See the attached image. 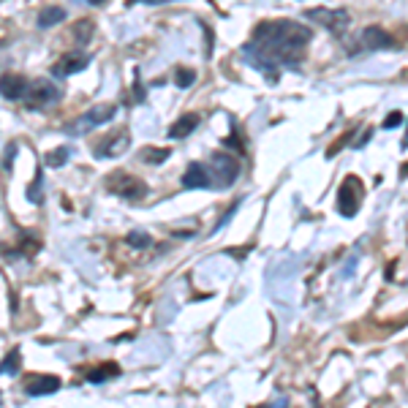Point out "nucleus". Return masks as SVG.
<instances>
[{
  "label": "nucleus",
  "mask_w": 408,
  "mask_h": 408,
  "mask_svg": "<svg viewBox=\"0 0 408 408\" xmlns=\"http://www.w3.org/2000/svg\"><path fill=\"white\" fill-rule=\"evenodd\" d=\"M311 44V31L291 19L261 22L253 31L251 44L243 47L245 58L275 79L278 65H297L302 60V49Z\"/></svg>",
  "instance_id": "f257e3e1"
},
{
  "label": "nucleus",
  "mask_w": 408,
  "mask_h": 408,
  "mask_svg": "<svg viewBox=\"0 0 408 408\" xmlns=\"http://www.w3.org/2000/svg\"><path fill=\"white\" fill-rule=\"evenodd\" d=\"M207 166V174H210V188H229L237 174H240V163L234 156H226V153H215L210 158Z\"/></svg>",
  "instance_id": "f03ea898"
},
{
  "label": "nucleus",
  "mask_w": 408,
  "mask_h": 408,
  "mask_svg": "<svg viewBox=\"0 0 408 408\" xmlns=\"http://www.w3.org/2000/svg\"><path fill=\"white\" fill-rule=\"evenodd\" d=\"M115 112H117L115 104H95L93 109H88L68 131H71V133H85V131H90V128H98V126H104V123H109V120L115 117Z\"/></svg>",
  "instance_id": "7ed1b4c3"
},
{
  "label": "nucleus",
  "mask_w": 408,
  "mask_h": 408,
  "mask_svg": "<svg viewBox=\"0 0 408 408\" xmlns=\"http://www.w3.org/2000/svg\"><path fill=\"white\" fill-rule=\"evenodd\" d=\"M359 199H362V183L357 177H345L341 190H338V210L345 218H354L359 210Z\"/></svg>",
  "instance_id": "20e7f679"
},
{
  "label": "nucleus",
  "mask_w": 408,
  "mask_h": 408,
  "mask_svg": "<svg viewBox=\"0 0 408 408\" xmlns=\"http://www.w3.org/2000/svg\"><path fill=\"white\" fill-rule=\"evenodd\" d=\"M305 17H308L311 22L324 25L327 31H332V33H343L345 28H348V22H351L348 11H343V8H311Z\"/></svg>",
  "instance_id": "39448f33"
},
{
  "label": "nucleus",
  "mask_w": 408,
  "mask_h": 408,
  "mask_svg": "<svg viewBox=\"0 0 408 408\" xmlns=\"http://www.w3.org/2000/svg\"><path fill=\"white\" fill-rule=\"evenodd\" d=\"M60 90L52 85V82H47V79H38V82H31V88H28V95H25V104L31 106V109H44V106H49V104H55V101H60Z\"/></svg>",
  "instance_id": "423d86ee"
},
{
  "label": "nucleus",
  "mask_w": 408,
  "mask_h": 408,
  "mask_svg": "<svg viewBox=\"0 0 408 408\" xmlns=\"http://www.w3.org/2000/svg\"><path fill=\"white\" fill-rule=\"evenodd\" d=\"M109 188L115 190L117 196L128 199V202H136V199H142L147 193V186L139 177H131V174H123V172H117V174L109 177Z\"/></svg>",
  "instance_id": "0eeeda50"
},
{
  "label": "nucleus",
  "mask_w": 408,
  "mask_h": 408,
  "mask_svg": "<svg viewBox=\"0 0 408 408\" xmlns=\"http://www.w3.org/2000/svg\"><path fill=\"white\" fill-rule=\"evenodd\" d=\"M90 65V52H65L58 63L52 65V76L55 79H63V76H74L79 74L82 68Z\"/></svg>",
  "instance_id": "6e6552de"
},
{
  "label": "nucleus",
  "mask_w": 408,
  "mask_h": 408,
  "mask_svg": "<svg viewBox=\"0 0 408 408\" xmlns=\"http://www.w3.org/2000/svg\"><path fill=\"white\" fill-rule=\"evenodd\" d=\"M31 88V79H25L22 74H3L0 76V95L8 101H25Z\"/></svg>",
  "instance_id": "1a4fd4ad"
},
{
  "label": "nucleus",
  "mask_w": 408,
  "mask_h": 408,
  "mask_svg": "<svg viewBox=\"0 0 408 408\" xmlns=\"http://www.w3.org/2000/svg\"><path fill=\"white\" fill-rule=\"evenodd\" d=\"M128 145H131V136H128V131H115L112 136H106L104 139V145L101 147H95V156L98 158H115V156H123L128 150Z\"/></svg>",
  "instance_id": "9d476101"
},
{
  "label": "nucleus",
  "mask_w": 408,
  "mask_h": 408,
  "mask_svg": "<svg viewBox=\"0 0 408 408\" xmlns=\"http://www.w3.org/2000/svg\"><path fill=\"white\" fill-rule=\"evenodd\" d=\"M60 389V378L58 376H28L25 378V395L41 398V395H55Z\"/></svg>",
  "instance_id": "9b49d317"
},
{
  "label": "nucleus",
  "mask_w": 408,
  "mask_h": 408,
  "mask_svg": "<svg viewBox=\"0 0 408 408\" xmlns=\"http://www.w3.org/2000/svg\"><path fill=\"white\" fill-rule=\"evenodd\" d=\"M362 47L370 49V52L389 49L392 47V35L384 31V28H365V33H362Z\"/></svg>",
  "instance_id": "f8f14e48"
},
{
  "label": "nucleus",
  "mask_w": 408,
  "mask_h": 408,
  "mask_svg": "<svg viewBox=\"0 0 408 408\" xmlns=\"http://www.w3.org/2000/svg\"><path fill=\"white\" fill-rule=\"evenodd\" d=\"M183 186L186 188H210V174L204 163H190L183 174Z\"/></svg>",
  "instance_id": "ddd939ff"
},
{
  "label": "nucleus",
  "mask_w": 408,
  "mask_h": 408,
  "mask_svg": "<svg viewBox=\"0 0 408 408\" xmlns=\"http://www.w3.org/2000/svg\"><path fill=\"white\" fill-rule=\"evenodd\" d=\"M199 126V115H183L169 126V139H186Z\"/></svg>",
  "instance_id": "4468645a"
},
{
  "label": "nucleus",
  "mask_w": 408,
  "mask_h": 408,
  "mask_svg": "<svg viewBox=\"0 0 408 408\" xmlns=\"http://www.w3.org/2000/svg\"><path fill=\"white\" fill-rule=\"evenodd\" d=\"M63 19H65L63 8L49 6V8H44V11L38 14V28H41V31H47V28H52V25H60Z\"/></svg>",
  "instance_id": "2eb2a0df"
},
{
  "label": "nucleus",
  "mask_w": 408,
  "mask_h": 408,
  "mask_svg": "<svg viewBox=\"0 0 408 408\" xmlns=\"http://www.w3.org/2000/svg\"><path fill=\"white\" fill-rule=\"evenodd\" d=\"M169 156H172L169 147H145V150H139V161H145V163H163Z\"/></svg>",
  "instance_id": "dca6fc26"
},
{
  "label": "nucleus",
  "mask_w": 408,
  "mask_h": 408,
  "mask_svg": "<svg viewBox=\"0 0 408 408\" xmlns=\"http://www.w3.org/2000/svg\"><path fill=\"white\" fill-rule=\"evenodd\" d=\"M120 370H117V365H104V368H95V370H90L88 373V381H93V384H101V381H109L112 376H117Z\"/></svg>",
  "instance_id": "f3484780"
},
{
  "label": "nucleus",
  "mask_w": 408,
  "mask_h": 408,
  "mask_svg": "<svg viewBox=\"0 0 408 408\" xmlns=\"http://www.w3.org/2000/svg\"><path fill=\"white\" fill-rule=\"evenodd\" d=\"M19 365H22V354H19V348H14V351H8V357L0 362V373H17Z\"/></svg>",
  "instance_id": "a211bd4d"
},
{
  "label": "nucleus",
  "mask_w": 408,
  "mask_h": 408,
  "mask_svg": "<svg viewBox=\"0 0 408 408\" xmlns=\"http://www.w3.org/2000/svg\"><path fill=\"white\" fill-rule=\"evenodd\" d=\"M128 245H131V248H139V251H142V248H150V243H153V240H150V234H147V231H139V229H133V231H128Z\"/></svg>",
  "instance_id": "6ab92c4d"
},
{
  "label": "nucleus",
  "mask_w": 408,
  "mask_h": 408,
  "mask_svg": "<svg viewBox=\"0 0 408 408\" xmlns=\"http://www.w3.org/2000/svg\"><path fill=\"white\" fill-rule=\"evenodd\" d=\"M90 35H93V22H90V19H82V22H76V25H74V38H76V41L88 44V41H90Z\"/></svg>",
  "instance_id": "aec40b11"
},
{
  "label": "nucleus",
  "mask_w": 408,
  "mask_h": 408,
  "mask_svg": "<svg viewBox=\"0 0 408 408\" xmlns=\"http://www.w3.org/2000/svg\"><path fill=\"white\" fill-rule=\"evenodd\" d=\"M196 82V71H190V68H177V74H174V85L177 88H190Z\"/></svg>",
  "instance_id": "412c9836"
},
{
  "label": "nucleus",
  "mask_w": 408,
  "mask_h": 408,
  "mask_svg": "<svg viewBox=\"0 0 408 408\" xmlns=\"http://www.w3.org/2000/svg\"><path fill=\"white\" fill-rule=\"evenodd\" d=\"M65 161H68V147H58V150H52V153L47 156V163H49V166H63Z\"/></svg>",
  "instance_id": "4be33fe9"
},
{
  "label": "nucleus",
  "mask_w": 408,
  "mask_h": 408,
  "mask_svg": "<svg viewBox=\"0 0 408 408\" xmlns=\"http://www.w3.org/2000/svg\"><path fill=\"white\" fill-rule=\"evenodd\" d=\"M41 183H44V177H41V172L35 174V180H33V188L28 190V199H31L33 204H38L41 202Z\"/></svg>",
  "instance_id": "5701e85b"
},
{
  "label": "nucleus",
  "mask_w": 408,
  "mask_h": 408,
  "mask_svg": "<svg viewBox=\"0 0 408 408\" xmlns=\"http://www.w3.org/2000/svg\"><path fill=\"white\" fill-rule=\"evenodd\" d=\"M400 123H403V115H400V112H392V115L384 120V128H386V131H392V128H398Z\"/></svg>",
  "instance_id": "b1692460"
},
{
  "label": "nucleus",
  "mask_w": 408,
  "mask_h": 408,
  "mask_svg": "<svg viewBox=\"0 0 408 408\" xmlns=\"http://www.w3.org/2000/svg\"><path fill=\"white\" fill-rule=\"evenodd\" d=\"M14 153H17V145L11 142V145L6 147V156H3V169H6V172L11 169V158H14Z\"/></svg>",
  "instance_id": "393cba45"
},
{
  "label": "nucleus",
  "mask_w": 408,
  "mask_h": 408,
  "mask_svg": "<svg viewBox=\"0 0 408 408\" xmlns=\"http://www.w3.org/2000/svg\"><path fill=\"white\" fill-rule=\"evenodd\" d=\"M142 3H147V6H158V3H172V0H142Z\"/></svg>",
  "instance_id": "a878e982"
},
{
  "label": "nucleus",
  "mask_w": 408,
  "mask_h": 408,
  "mask_svg": "<svg viewBox=\"0 0 408 408\" xmlns=\"http://www.w3.org/2000/svg\"><path fill=\"white\" fill-rule=\"evenodd\" d=\"M275 408H286V400H278V406Z\"/></svg>",
  "instance_id": "bb28decb"
},
{
  "label": "nucleus",
  "mask_w": 408,
  "mask_h": 408,
  "mask_svg": "<svg viewBox=\"0 0 408 408\" xmlns=\"http://www.w3.org/2000/svg\"><path fill=\"white\" fill-rule=\"evenodd\" d=\"M88 3H104V0H88Z\"/></svg>",
  "instance_id": "cd10ccee"
},
{
  "label": "nucleus",
  "mask_w": 408,
  "mask_h": 408,
  "mask_svg": "<svg viewBox=\"0 0 408 408\" xmlns=\"http://www.w3.org/2000/svg\"><path fill=\"white\" fill-rule=\"evenodd\" d=\"M406 147H408V136H406Z\"/></svg>",
  "instance_id": "c85d7f7f"
},
{
  "label": "nucleus",
  "mask_w": 408,
  "mask_h": 408,
  "mask_svg": "<svg viewBox=\"0 0 408 408\" xmlns=\"http://www.w3.org/2000/svg\"><path fill=\"white\" fill-rule=\"evenodd\" d=\"M261 408H267V406H261Z\"/></svg>",
  "instance_id": "c756f323"
}]
</instances>
